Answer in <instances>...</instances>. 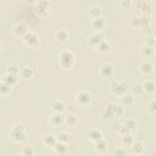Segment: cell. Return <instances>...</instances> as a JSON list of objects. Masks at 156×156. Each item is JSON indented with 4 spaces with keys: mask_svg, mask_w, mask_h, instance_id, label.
Here are the masks:
<instances>
[{
    "mask_svg": "<svg viewBox=\"0 0 156 156\" xmlns=\"http://www.w3.org/2000/svg\"><path fill=\"white\" fill-rule=\"evenodd\" d=\"M9 140L13 143L20 144L25 141L27 139V134L24 125L21 122L15 123L9 130Z\"/></svg>",
    "mask_w": 156,
    "mask_h": 156,
    "instance_id": "obj_1",
    "label": "cell"
},
{
    "mask_svg": "<svg viewBox=\"0 0 156 156\" xmlns=\"http://www.w3.org/2000/svg\"><path fill=\"white\" fill-rule=\"evenodd\" d=\"M76 57L74 52L68 49L61 51L57 55V63L60 68L64 71L71 69L74 65Z\"/></svg>",
    "mask_w": 156,
    "mask_h": 156,
    "instance_id": "obj_2",
    "label": "cell"
},
{
    "mask_svg": "<svg viewBox=\"0 0 156 156\" xmlns=\"http://www.w3.org/2000/svg\"><path fill=\"white\" fill-rule=\"evenodd\" d=\"M110 92L116 97L121 98L127 93L129 89V84L124 80H114L108 86Z\"/></svg>",
    "mask_w": 156,
    "mask_h": 156,
    "instance_id": "obj_3",
    "label": "cell"
},
{
    "mask_svg": "<svg viewBox=\"0 0 156 156\" xmlns=\"http://www.w3.org/2000/svg\"><path fill=\"white\" fill-rule=\"evenodd\" d=\"M34 9L37 16L41 19H45L49 16L51 13L50 2L46 0L37 1L35 2Z\"/></svg>",
    "mask_w": 156,
    "mask_h": 156,
    "instance_id": "obj_4",
    "label": "cell"
},
{
    "mask_svg": "<svg viewBox=\"0 0 156 156\" xmlns=\"http://www.w3.org/2000/svg\"><path fill=\"white\" fill-rule=\"evenodd\" d=\"M23 43L30 49H37L40 46V38L34 32L29 30L21 38Z\"/></svg>",
    "mask_w": 156,
    "mask_h": 156,
    "instance_id": "obj_5",
    "label": "cell"
},
{
    "mask_svg": "<svg viewBox=\"0 0 156 156\" xmlns=\"http://www.w3.org/2000/svg\"><path fill=\"white\" fill-rule=\"evenodd\" d=\"M76 104L80 107H86L89 105L93 100L91 93L85 90L79 91L74 98Z\"/></svg>",
    "mask_w": 156,
    "mask_h": 156,
    "instance_id": "obj_6",
    "label": "cell"
},
{
    "mask_svg": "<svg viewBox=\"0 0 156 156\" xmlns=\"http://www.w3.org/2000/svg\"><path fill=\"white\" fill-rule=\"evenodd\" d=\"M48 124L54 128H60L65 124V116L63 113L52 112L48 118Z\"/></svg>",
    "mask_w": 156,
    "mask_h": 156,
    "instance_id": "obj_7",
    "label": "cell"
},
{
    "mask_svg": "<svg viewBox=\"0 0 156 156\" xmlns=\"http://www.w3.org/2000/svg\"><path fill=\"white\" fill-rule=\"evenodd\" d=\"M115 66L110 62H104L99 67V75L105 80L111 79L115 74Z\"/></svg>",
    "mask_w": 156,
    "mask_h": 156,
    "instance_id": "obj_8",
    "label": "cell"
},
{
    "mask_svg": "<svg viewBox=\"0 0 156 156\" xmlns=\"http://www.w3.org/2000/svg\"><path fill=\"white\" fill-rule=\"evenodd\" d=\"M27 24L23 21H19L14 24L11 29L12 35L16 37L22 38L29 31Z\"/></svg>",
    "mask_w": 156,
    "mask_h": 156,
    "instance_id": "obj_9",
    "label": "cell"
},
{
    "mask_svg": "<svg viewBox=\"0 0 156 156\" xmlns=\"http://www.w3.org/2000/svg\"><path fill=\"white\" fill-rule=\"evenodd\" d=\"M104 40L105 37L101 32H93L87 37V44L89 48L95 49Z\"/></svg>",
    "mask_w": 156,
    "mask_h": 156,
    "instance_id": "obj_10",
    "label": "cell"
},
{
    "mask_svg": "<svg viewBox=\"0 0 156 156\" xmlns=\"http://www.w3.org/2000/svg\"><path fill=\"white\" fill-rule=\"evenodd\" d=\"M106 24V20L102 16L92 18L90 22L91 28L94 32H101L105 28Z\"/></svg>",
    "mask_w": 156,
    "mask_h": 156,
    "instance_id": "obj_11",
    "label": "cell"
},
{
    "mask_svg": "<svg viewBox=\"0 0 156 156\" xmlns=\"http://www.w3.org/2000/svg\"><path fill=\"white\" fill-rule=\"evenodd\" d=\"M85 136L92 143H94L103 138L102 132L96 127H92L85 131Z\"/></svg>",
    "mask_w": 156,
    "mask_h": 156,
    "instance_id": "obj_12",
    "label": "cell"
},
{
    "mask_svg": "<svg viewBox=\"0 0 156 156\" xmlns=\"http://www.w3.org/2000/svg\"><path fill=\"white\" fill-rule=\"evenodd\" d=\"M19 79L20 77L18 76L12 75L5 73L2 75L1 78V82L13 88L17 85L19 82Z\"/></svg>",
    "mask_w": 156,
    "mask_h": 156,
    "instance_id": "obj_13",
    "label": "cell"
},
{
    "mask_svg": "<svg viewBox=\"0 0 156 156\" xmlns=\"http://www.w3.org/2000/svg\"><path fill=\"white\" fill-rule=\"evenodd\" d=\"M41 140L43 145L48 148H52L57 141L56 136L54 135L51 133H44L41 136Z\"/></svg>",
    "mask_w": 156,
    "mask_h": 156,
    "instance_id": "obj_14",
    "label": "cell"
},
{
    "mask_svg": "<svg viewBox=\"0 0 156 156\" xmlns=\"http://www.w3.org/2000/svg\"><path fill=\"white\" fill-rule=\"evenodd\" d=\"M93 148L94 151L100 155L105 154L108 149V144L107 141L103 138L93 143Z\"/></svg>",
    "mask_w": 156,
    "mask_h": 156,
    "instance_id": "obj_15",
    "label": "cell"
},
{
    "mask_svg": "<svg viewBox=\"0 0 156 156\" xmlns=\"http://www.w3.org/2000/svg\"><path fill=\"white\" fill-rule=\"evenodd\" d=\"M35 73V70L30 66H24L20 68L19 77L23 80L31 79Z\"/></svg>",
    "mask_w": 156,
    "mask_h": 156,
    "instance_id": "obj_16",
    "label": "cell"
},
{
    "mask_svg": "<svg viewBox=\"0 0 156 156\" xmlns=\"http://www.w3.org/2000/svg\"><path fill=\"white\" fill-rule=\"evenodd\" d=\"M138 69L139 72L143 75H149L152 73L154 69V66L151 62L144 60L140 62Z\"/></svg>",
    "mask_w": 156,
    "mask_h": 156,
    "instance_id": "obj_17",
    "label": "cell"
},
{
    "mask_svg": "<svg viewBox=\"0 0 156 156\" xmlns=\"http://www.w3.org/2000/svg\"><path fill=\"white\" fill-rule=\"evenodd\" d=\"M50 108L52 112L63 113L66 110V106L65 103L58 99H55L52 101L50 104Z\"/></svg>",
    "mask_w": 156,
    "mask_h": 156,
    "instance_id": "obj_18",
    "label": "cell"
},
{
    "mask_svg": "<svg viewBox=\"0 0 156 156\" xmlns=\"http://www.w3.org/2000/svg\"><path fill=\"white\" fill-rule=\"evenodd\" d=\"M69 34L64 29L58 30L54 34L55 40L60 44H65L69 40Z\"/></svg>",
    "mask_w": 156,
    "mask_h": 156,
    "instance_id": "obj_19",
    "label": "cell"
},
{
    "mask_svg": "<svg viewBox=\"0 0 156 156\" xmlns=\"http://www.w3.org/2000/svg\"><path fill=\"white\" fill-rule=\"evenodd\" d=\"M56 138L57 141L68 145L73 141V135L68 132L62 131L57 134Z\"/></svg>",
    "mask_w": 156,
    "mask_h": 156,
    "instance_id": "obj_20",
    "label": "cell"
},
{
    "mask_svg": "<svg viewBox=\"0 0 156 156\" xmlns=\"http://www.w3.org/2000/svg\"><path fill=\"white\" fill-rule=\"evenodd\" d=\"M139 54L144 58H151L155 54V48L143 44L140 48Z\"/></svg>",
    "mask_w": 156,
    "mask_h": 156,
    "instance_id": "obj_21",
    "label": "cell"
},
{
    "mask_svg": "<svg viewBox=\"0 0 156 156\" xmlns=\"http://www.w3.org/2000/svg\"><path fill=\"white\" fill-rule=\"evenodd\" d=\"M52 149L54 150V153L57 155L63 156L66 155L68 153V144L58 141H57V143L55 144Z\"/></svg>",
    "mask_w": 156,
    "mask_h": 156,
    "instance_id": "obj_22",
    "label": "cell"
},
{
    "mask_svg": "<svg viewBox=\"0 0 156 156\" xmlns=\"http://www.w3.org/2000/svg\"><path fill=\"white\" fill-rule=\"evenodd\" d=\"M141 85L144 93H146L147 94H152L155 93L156 86L155 82L152 80H145L143 82Z\"/></svg>",
    "mask_w": 156,
    "mask_h": 156,
    "instance_id": "obj_23",
    "label": "cell"
},
{
    "mask_svg": "<svg viewBox=\"0 0 156 156\" xmlns=\"http://www.w3.org/2000/svg\"><path fill=\"white\" fill-rule=\"evenodd\" d=\"M115 102H109L102 110V116L105 119H110L114 117Z\"/></svg>",
    "mask_w": 156,
    "mask_h": 156,
    "instance_id": "obj_24",
    "label": "cell"
},
{
    "mask_svg": "<svg viewBox=\"0 0 156 156\" xmlns=\"http://www.w3.org/2000/svg\"><path fill=\"white\" fill-rule=\"evenodd\" d=\"M118 140L121 145L126 147H131L134 142V137L130 133L119 135Z\"/></svg>",
    "mask_w": 156,
    "mask_h": 156,
    "instance_id": "obj_25",
    "label": "cell"
},
{
    "mask_svg": "<svg viewBox=\"0 0 156 156\" xmlns=\"http://www.w3.org/2000/svg\"><path fill=\"white\" fill-rule=\"evenodd\" d=\"M95 50L101 54H107L111 51V45L108 41L104 40L97 46Z\"/></svg>",
    "mask_w": 156,
    "mask_h": 156,
    "instance_id": "obj_26",
    "label": "cell"
},
{
    "mask_svg": "<svg viewBox=\"0 0 156 156\" xmlns=\"http://www.w3.org/2000/svg\"><path fill=\"white\" fill-rule=\"evenodd\" d=\"M121 104L124 107H129L132 106L135 102L134 96L132 94L126 93L121 98Z\"/></svg>",
    "mask_w": 156,
    "mask_h": 156,
    "instance_id": "obj_27",
    "label": "cell"
},
{
    "mask_svg": "<svg viewBox=\"0 0 156 156\" xmlns=\"http://www.w3.org/2000/svg\"><path fill=\"white\" fill-rule=\"evenodd\" d=\"M123 124L130 130H135L138 127V121L133 117L129 116L126 118L123 122Z\"/></svg>",
    "mask_w": 156,
    "mask_h": 156,
    "instance_id": "obj_28",
    "label": "cell"
},
{
    "mask_svg": "<svg viewBox=\"0 0 156 156\" xmlns=\"http://www.w3.org/2000/svg\"><path fill=\"white\" fill-rule=\"evenodd\" d=\"M131 149L132 152L136 155H141L144 151V147L143 144L142 143V142L139 141H134L131 146Z\"/></svg>",
    "mask_w": 156,
    "mask_h": 156,
    "instance_id": "obj_29",
    "label": "cell"
},
{
    "mask_svg": "<svg viewBox=\"0 0 156 156\" xmlns=\"http://www.w3.org/2000/svg\"><path fill=\"white\" fill-rule=\"evenodd\" d=\"M156 105L155 99H152L150 100L146 105V111L147 113L152 117H155L156 115Z\"/></svg>",
    "mask_w": 156,
    "mask_h": 156,
    "instance_id": "obj_30",
    "label": "cell"
},
{
    "mask_svg": "<svg viewBox=\"0 0 156 156\" xmlns=\"http://www.w3.org/2000/svg\"><path fill=\"white\" fill-rule=\"evenodd\" d=\"M78 123L77 117L73 114H69L65 116V124L69 127L76 126Z\"/></svg>",
    "mask_w": 156,
    "mask_h": 156,
    "instance_id": "obj_31",
    "label": "cell"
},
{
    "mask_svg": "<svg viewBox=\"0 0 156 156\" xmlns=\"http://www.w3.org/2000/svg\"><path fill=\"white\" fill-rule=\"evenodd\" d=\"M129 154L127 147L123 146H119L115 147L113 151L112 155L114 156H126Z\"/></svg>",
    "mask_w": 156,
    "mask_h": 156,
    "instance_id": "obj_32",
    "label": "cell"
},
{
    "mask_svg": "<svg viewBox=\"0 0 156 156\" xmlns=\"http://www.w3.org/2000/svg\"><path fill=\"white\" fill-rule=\"evenodd\" d=\"M129 26L133 29H141L140 17L135 15L131 17L129 21Z\"/></svg>",
    "mask_w": 156,
    "mask_h": 156,
    "instance_id": "obj_33",
    "label": "cell"
},
{
    "mask_svg": "<svg viewBox=\"0 0 156 156\" xmlns=\"http://www.w3.org/2000/svg\"><path fill=\"white\" fill-rule=\"evenodd\" d=\"M20 155L25 156H33L35 155V149L30 145H26L21 148Z\"/></svg>",
    "mask_w": 156,
    "mask_h": 156,
    "instance_id": "obj_34",
    "label": "cell"
},
{
    "mask_svg": "<svg viewBox=\"0 0 156 156\" xmlns=\"http://www.w3.org/2000/svg\"><path fill=\"white\" fill-rule=\"evenodd\" d=\"M12 88L9 86L0 82V96L2 97H6L10 95L12 91Z\"/></svg>",
    "mask_w": 156,
    "mask_h": 156,
    "instance_id": "obj_35",
    "label": "cell"
},
{
    "mask_svg": "<svg viewBox=\"0 0 156 156\" xmlns=\"http://www.w3.org/2000/svg\"><path fill=\"white\" fill-rule=\"evenodd\" d=\"M125 108L121 103L115 102V114L114 117L120 118L124 115Z\"/></svg>",
    "mask_w": 156,
    "mask_h": 156,
    "instance_id": "obj_36",
    "label": "cell"
},
{
    "mask_svg": "<svg viewBox=\"0 0 156 156\" xmlns=\"http://www.w3.org/2000/svg\"><path fill=\"white\" fill-rule=\"evenodd\" d=\"M102 10L100 7L98 5L92 6L89 10V15L91 17V18H97L102 16Z\"/></svg>",
    "mask_w": 156,
    "mask_h": 156,
    "instance_id": "obj_37",
    "label": "cell"
},
{
    "mask_svg": "<svg viewBox=\"0 0 156 156\" xmlns=\"http://www.w3.org/2000/svg\"><path fill=\"white\" fill-rule=\"evenodd\" d=\"M131 92L133 96H140L144 93L141 83L134 84L131 88Z\"/></svg>",
    "mask_w": 156,
    "mask_h": 156,
    "instance_id": "obj_38",
    "label": "cell"
},
{
    "mask_svg": "<svg viewBox=\"0 0 156 156\" xmlns=\"http://www.w3.org/2000/svg\"><path fill=\"white\" fill-rule=\"evenodd\" d=\"M20 71V68L16 65H15V64L9 65L5 69L6 73L12 74V75H16V76L19 75Z\"/></svg>",
    "mask_w": 156,
    "mask_h": 156,
    "instance_id": "obj_39",
    "label": "cell"
},
{
    "mask_svg": "<svg viewBox=\"0 0 156 156\" xmlns=\"http://www.w3.org/2000/svg\"><path fill=\"white\" fill-rule=\"evenodd\" d=\"M139 17H140L141 29H144L150 26L151 18L149 15H141V16H140Z\"/></svg>",
    "mask_w": 156,
    "mask_h": 156,
    "instance_id": "obj_40",
    "label": "cell"
},
{
    "mask_svg": "<svg viewBox=\"0 0 156 156\" xmlns=\"http://www.w3.org/2000/svg\"><path fill=\"white\" fill-rule=\"evenodd\" d=\"M144 44L155 48V36H146L144 39Z\"/></svg>",
    "mask_w": 156,
    "mask_h": 156,
    "instance_id": "obj_41",
    "label": "cell"
},
{
    "mask_svg": "<svg viewBox=\"0 0 156 156\" xmlns=\"http://www.w3.org/2000/svg\"><path fill=\"white\" fill-rule=\"evenodd\" d=\"M136 139L141 142L144 141L147 139V133L144 131H140L136 133Z\"/></svg>",
    "mask_w": 156,
    "mask_h": 156,
    "instance_id": "obj_42",
    "label": "cell"
},
{
    "mask_svg": "<svg viewBox=\"0 0 156 156\" xmlns=\"http://www.w3.org/2000/svg\"><path fill=\"white\" fill-rule=\"evenodd\" d=\"M117 132L119 135H124V134L130 133V130L123 123H122L121 126H120V127L118 129V130L117 131Z\"/></svg>",
    "mask_w": 156,
    "mask_h": 156,
    "instance_id": "obj_43",
    "label": "cell"
},
{
    "mask_svg": "<svg viewBox=\"0 0 156 156\" xmlns=\"http://www.w3.org/2000/svg\"><path fill=\"white\" fill-rule=\"evenodd\" d=\"M119 5L124 9H128L132 5V1L130 0H122L119 1Z\"/></svg>",
    "mask_w": 156,
    "mask_h": 156,
    "instance_id": "obj_44",
    "label": "cell"
},
{
    "mask_svg": "<svg viewBox=\"0 0 156 156\" xmlns=\"http://www.w3.org/2000/svg\"><path fill=\"white\" fill-rule=\"evenodd\" d=\"M122 123H121L118 120H114L112 123H111V125H110V127L112 128V129L117 132V131L118 130V129H119L120 126H121Z\"/></svg>",
    "mask_w": 156,
    "mask_h": 156,
    "instance_id": "obj_45",
    "label": "cell"
},
{
    "mask_svg": "<svg viewBox=\"0 0 156 156\" xmlns=\"http://www.w3.org/2000/svg\"><path fill=\"white\" fill-rule=\"evenodd\" d=\"M0 52H1L2 51V49H3V46H2V41H0Z\"/></svg>",
    "mask_w": 156,
    "mask_h": 156,
    "instance_id": "obj_46",
    "label": "cell"
}]
</instances>
